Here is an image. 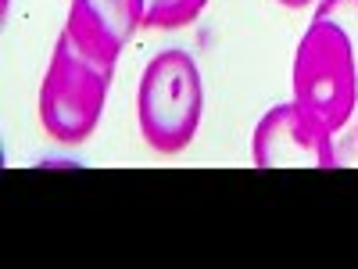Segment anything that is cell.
<instances>
[{
	"label": "cell",
	"mask_w": 358,
	"mask_h": 269,
	"mask_svg": "<svg viewBox=\"0 0 358 269\" xmlns=\"http://www.w3.org/2000/svg\"><path fill=\"white\" fill-rule=\"evenodd\" d=\"M204 115L201 69L187 50H162L143 69L136 90V123L143 140L162 155H176L197 137Z\"/></svg>",
	"instance_id": "6da1fadb"
},
{
	"label": "cell",
	"mask_w": 358,
	"mask_h": 269,
	"mask_svg": "<svg viewBox=\"0 0 358 269\" xmlns=\"http://www.w3.org/2000/svg\"><path fill=\"white\" fill-rule=\"evenodd\" d=\"M294 101L334 133L358 108V62L337 25L312 18L294 50Z\"/></svg>",
	"instance_id": "7a4b0ae2"
},
{
	"label": "cell",
	"mask_w": 358,
	"mask_h": 269,
	"mask_svg": "<svg viewBox=\"0 0 358 269\" xmlns=\"http://www.w3.org/2000/svg\"><path fill=\"white\" fill-rule=\"evenodd\" d=\"M111 72L97 69L94 62L72 47V40L62 33L54 43L50 65L40 83V123L57 144H83L97 130L101 111L108 101Z\"/></svg>",
	"instance_id": "3957f363"
},
{
	"label": "cell",
	"mask_w": 358,
	"mask_h": 269,
	"mask_svg": "<svg viewBox=\"0 0 358 269\" xmlns=\"http://www.w3.org/2000/svg\"><path fill=\"white\" fill-rule=\"evenodd\" d=\"M258 169H341L337 133L312 118L297 101L276 104L262 115L251 137Z\"/></svg>",
	"instance_id": "277c9868"
},
{
	"label": "cell",
	"mask_w": 358,
	"mask_h": 269,
	"mask_svg": "<svg viewBox=\"0 0 358 269\" xmlns=\"http://www.w3.org/2000/svg\"><path fill=\"white\" fill-rule=\"evenodd\" d=\"M140 25H143V0H72L62 33L72 40V47L86 62L115 76L118 54Z\"/></svg>",
	"instance_id": "5b68a950"
},
{
	"label": "cell",
	"mask_w": 358,
	"mask_h": 269,
	"mask_svg": "<svg viewBox=\"0 0 358 269\" xmlns=\"http://www.w3.org/2000/svg\"><path fill=\"white\" fill-rule=\"evenodd\" d=\"M204 8L208 0H143V29H183Z\"/></svg>",
	"instance_id": "8992f818"
},
{
	"label": "cell",
	"mask_w": 358,
	"mask_h": 269,
	"mask_svg": "<svg viewBox=\"0 0 358 269\" xmlns=\"http://www.w3.org/2000/svg\"><path fill=\"white\" fill-rule=\"evenodd\" d=\"M315 18L341 29L351 43V50H355V62H358V0H319Z\"/></svg>",
	"instance_id": "52a82bcc"
},
{
	"label": "cell",
	"mask_w": 358,
	"mask_h": 269,
	"mask_svg": "<svg viewBox=\"0 0 358 269\" xmlns=\"http://www.w3.org/2000/svg\"><path fill=\"white\" fill-rule=\"evenodd\" d=\"M280 4H283V8H294V11H297V8H308L312 0H280Z\"/></svg>",
	"instance_id": "ba28073f"
},
{
	"label": "cell",
	"mask_w": 358,
	"mask_h": 269,
	"mask_svg": "<svg viewBox=\"0 0 358 269\" xmlns=\"http://www.w3.org/2000/svg\"><path fill=\"white\" fill-rule=\"evenodd\" d=\"M355 137H358V123H355Z\"/></svg>",
	"instance_id": "9c48e42d"
}]
</instances>
